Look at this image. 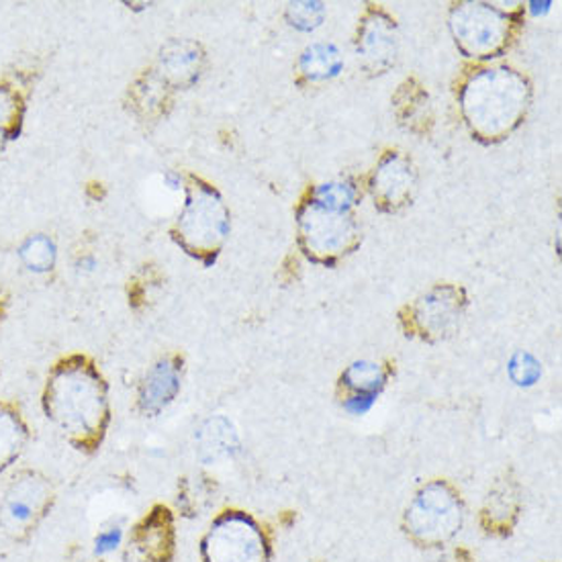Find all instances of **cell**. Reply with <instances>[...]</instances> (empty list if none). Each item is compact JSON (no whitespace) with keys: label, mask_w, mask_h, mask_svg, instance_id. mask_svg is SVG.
<instances>
[{"label":"cell","mask_w":562,"mask_h":562,"mask_svg":"<svg viewBox=\"0 0 562 562\" xmlns=\"http://www.w3.org/2000/svg\"><path fill=\"white\" fill-rule=\"evenodd\" d=\"M358 191L350 182L319 187L299 209V244L311 260L331 265L358 246L360 229L352 215Z\"/></svg>","instance_id":"obj_3"},{"label":"cell","mask_w":562,"mask_h":562,"mask_svg":"<svg viewBox=\"0 0 562 562\" xmlns=\"http://www.w3.org/2000/svg\"><path fill=\"white\" fill-rule=\"evenodd\" d=\"M134 544L146 562L170 561L175 550V532L168 509L156 507L144 519V524L135 532Z\"/></svg>","instance_id":"obj_12"},{"label":"cell","mask_w":562,"mask_h":562,"mask_svg":"<svg viewBox=\"0 0 562 562\" xmlns=\"http://www.w3.org/2000/svg\"><path fill=\"white\" fill-rule=\"evenodd\" d=\"M27 442V428L19 412L0 403V473L15 462Z\"/></svg>","instance_id":"obj_15"},{"label":"cell","mask_w":562,"mask_h":562,"mask_svg":"<svg viewBox=\"0 0 562 562\" xmlns=\"http://www.w3.org/2000/svg\"><path fill=\"white\" fill-rule=\"evenodd\" d=\"M462 310L464 295L460 289L438 286L415 303V329H419L428 340L446 338L459 327Z\"/></svg>","instance_id":"obj_9"},{"label":"cell","mask_w":562,"mask_h":562,"mask_svg":"<svg viewBox=\"0 0 562 562\" xmlns=\"http://www.w3.org/2000/svg\"><path fill=\"white\" fill-rule=\"evenodd\" d=\"M303 68L311 78H319L327 76V72L336 70V52L331 47L317 45L307 52V56L303 58Z\"/></svg>","instance_id":"obj_20"},{"label":"cell","mask_w":562,"mask_h":562,"mask_svg":"<svg viewBox=\"0 0 562 562\" xmlns=\"http://www.w3.org/2000/svg\"><path fill=\"white\" fill-rule=\"evenodd\" d=\"M422 87H414V82H407L401 87V94L397 97L400 117L407 123H415V119L426 121L428 117V94Z\"/></svg>","instance_id":"obj_19"},{"label":"cell","mask_w":562,"mask_h":562,"mask_svg":"<svg viewBox=\"0 0 562 562\" xmlns=\"http://www.w3.org/2000/svg\"><path fill=\"white\" fill-rule=\"evenodd\" d=\"M227 234L229 211L223 205L222 196L201 178H191L187 187L184 211L180 213L172 232L178 246L209 265L222 250Z\"/></svg>","instance_id":"obj_4"},{"label":"cell","mask_w":562,"mask_h":562,"mask_svg":"<svg viewBox=\"0 0 562 562\" xmlns=\"http://www.w3.org/2000/svg\"><path fill=\"white\" fill-rule=\"evenodd\" d=\"M44 409L72 445L80 450H94L109 426L103 376L82 356L59 362L45 385Z\"/></svg>","instance_id":"obj_1"},{"label":"cell","mask_w":562,"mask_h":562,"mask_svg":"<svg viewBox=\"0 0 562 562\" xmlns=\"http://www.w3.org/2000/svg\"><path fill=\"white\" fill-rule=\"evenodd\" d=\"M119 542H121V530H119V528H113V530H106V532L99 533V536H97V540H94V544H97V552H99V554H104V552L115 550V548L119 547Z\"/></svg>","instance_id":"obj_21"},{"label":"cell","mask_w":562,"mask_h":562,"mask_svg":"<svg viewBox=\"0 0 562 562\" xmlns=\"http://www.w3.org/2000/svg\"><path fill=\"white\" fill-rule=\"evenodd\" d=\"M385 381V370L372 362H358L344 374V383L360 393L358 397H374V393L383 389Z\"/></svg>","instance_id":"obj_16"},{"label":"cell","mask_w":562,"mask_h":562,"mask_svg":"<svg viewBox=\"0 0 562 562\" xmlns=\"http://www.w3.org/2000/svg\"><path fill=\"white\" fill-rule=\"evenodd\" d=\"M21 258L23 262L35 270V272H45L54 267L56 260V248L54 244L45 236L30 237L25 246L21 248Z\"/></svg>","instance_id":"obj_18"},{"label":"cell","mask_w":562,"mask_h":562,"mask_svg":"<svg viewBox=\"0 0 562 562\" xmlns=\"http://www.w3.org/2000/svg\"><path fill=\"white\" fill-rule=\"evenodd\" d=\"M459 99L471 134L493 144L518 130L532 101V87L514 68H483L462 85Z\"/></svg>","instance_id":"obj_2"},{"label":"cell","mask_w":562,"mask_h":562,"mask_svg":"<svg viewBox=\"0 0 562 562\" xmlns=\"http://www.w3.org/2000/svg\"><path fill=\"white\" fill-rule=\"evenodd\" d=\"M23 113H25V106L19 92L11 87L0 85V132L9 135V139H13L21 132Z\"/></svg>","instance_id":"obj_17"},{"label":"cell","mask_w":562,"mask_h":562,"mask_svg":"<svg viewBox=\"0 0 562 562\" xmlns=\"http://www.w3.org/2000/svg\"><path fill=\"white\" fill-rule=\"evenodd\" d=\"M450 27L467 58H497L509 45L514 19L491 4L464 2L452 11Z\"/></svg>","instance_id":"obj_5"},{"label":"cell","mask_w":562,"mask_h":562,"mask_svg":"<svg viewBox=\"0 0 562 562\" xmlns=\"http://www.w3.org/2000/svg\"><path fill=\"white\" fill-rule=\"evenodd\" d=\"M462 524L459 497L446 485H429L407 512V528L426 544L452 538Z\"/></svg>","instance_id":"obj_7"},{"label":"cell","mask_w":562,"mask_h":562,"mask_svg":"<svg viewBox=\"0 0 562 562\" xmlns=\"http://www.w3.org/2000/svg\"><path fill=\"white\" fill-rule=\"evenodd\" d=\"M356 49L358 58H362L369 70H386L397 56V33L393 19L379 9L369 11L358 30Z\"/></svg>","instance_id":"obj_11"},{"label":"cell","mask_w":562,"mask_h":562,"mask_svg":"<svg viewBox=\"0 0 562 562\" xmlns=\"http://www.w3.org/2000/svg\"><path fill=\"white\" fill-rule=\"evenodd\" d=\"M0 313H2V311H0Z\"/></svg>","instance_id":"obj_23"},{"label":"cell","mask_w":562,"mask_h":562,"mask_svg":"<svg viewBox=\"0 0 562 562\" xmlns=\"http://www.w3.org/2000/svg\"><path fill=\"white\" fill-rule=\"evenodd\" d=\"M7 142H9V135L2 134V132H0V151L4 149V144H7Z\"/></svg>","instance_id":"obj_22"},{"label":"cell","mask_w":562,"mask_h":562,"mask_svg":"<svg viewBox=\"0 0 562 562\" xmlns=\"http://www.w3.org/2000/svg\"><path fill=\"white\" fill-rule=\"evenodd\" d=\"M180 386V367L175 358H164L149 370L142 391L139 405L146 414H158L170 401L177 397Z\"/></svg>","instance_id":"obj_13"},{"label":"cell","mask_w":562,"mask_h":562,"mask_svg":"<svg viewBox=\"0 0 562 562\" xmlns=\"http://www.w3.org/2000/svg\"><path fill=\"white\" fill-rule=\"evenodd\" d=\"M203 562H267L265 533L241 514H225L203 540Z\"/></svg>","instance_id":"obj_6"},{"label":"cell","mask_w":562,"mask_h":562,"mask_svg":"<svg viewBox=\"0 0 562 562\" xmlns=\"http://www.w3.org/2000/svg\"><path fill=\"white\" fill-rule=\"evenodd\" d=\"M203 64V52L193 42H172L166 45L160 56L162 80L175 87H189L199 78Z\"/></svg>","instance_id":"obj_14"},{"label":"cell","mask_w":562,"mask_h":562,"mask_svg":"<svg viewBox=\"0 0 562 562\" xmlns=\"http://www.w3.org/2000/svg\"><path fill=\"white\" fill-rule=\"evenodd\" d=\"M49 504L52 487L45 476L33 471L16 474L11 487L7 488L0 524L7 532L21 538L30 533L37 526V521L44 518Z\"/></svg>","instance_id":"obj_8"},{"label":"cell","mask_w":562,"mask_h":562,"mask_svg":"<svg viewBox=\"0 0 562 562\" xmlns=\"http://www.w3.org/2000/svg\"><path fill=\"white\" fill-rule=\"evenodd\" d=\"M415 168L409 158L397 151L386 154L372 175L370 191L374 196V205L381 211L395 213L405 207L415 191Z\"/></svg>","instance_id":"obj_10"}]
</instances>
